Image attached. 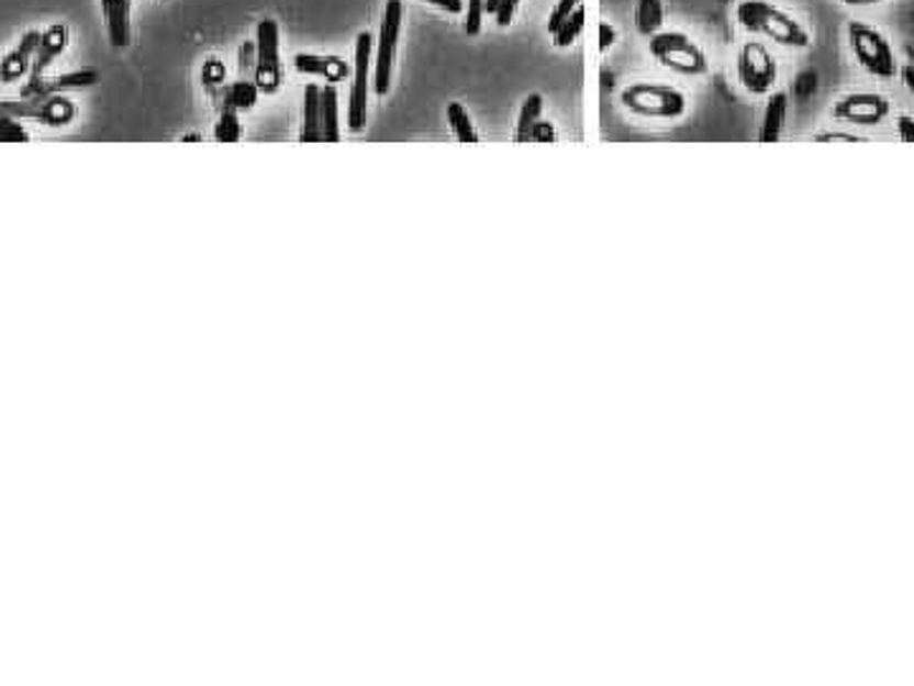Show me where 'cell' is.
Wrapping results in <instances>:
<instances>
[{
  "label": "cell",
  "instance_id": "obj_1",
  "mask_svg": "<svg viewBox=\"0 0 914 686\" xmlns=\"http://www.w3.org/2000/svg\"><path fill=\"white\" fill-rule=\"evenodd\" d=\"M737 21L749 34L765 36L785 48L811 46V31L782 8L772 5L770 0H742L737 5Z\"/></svg>",
  "mask_w": 914,
  "mask_h": 686
},
{
  "label": "cell",
  "instance_id": "obj_2",
  "mask_svg": "<svg viewBox=\"0 0 914 686\" xmlns=\"http://www.w3.org/2000/svg\"><path fill=\"white\" fill-rule=\"evenodd\" d=\"M620 102L638 118L648 120H679L689 110V97L671 85L656 81H635L620 92Z\"/></svg>",
  "mask_w": 914,
  "mask_h": 686
},
{
  "label": "cell",
  "instance_id": "obj_3",
  "mask_svg": "<svg viewBox=\"0 0 914 686\" xmlns=\"http://www.w3.org/2000/svg\"><path fill=\"white\" fill-rule=\"evenodd\" d=\"M650 56L660 67L681 77H704L709 71V56L696 41L681 31H660L648 41Z\"/></svg>",
  "mask_w": 914,
  "mask_h": 686
},
{
  "label": "cell",
  "instance_id": "obj_4",
  "mask_svg": "<svg viewBox=\"0 0 914 686\" xmlns=\"http://www.w3.org/2000/svg\"><path fill=\"white\" fill-rule=\"evenodd\" d=\"M846 36L854 59L859 62V67L867 71V75L877 79H894L896 71H900L894 48L879 29L869 26V23L863 21H851L846 26Z\"/></svg>",
  "mask_w": 914,
  "mask_h": 686
},
{
  "label": "cell",
  "instance_id": "obj_5",
  "mask_svg": "<svg viewBox=\"0 0 914 686\" xmlns=\"http://www.w3.org/2000/svg\"><path fill=\"white\" fill-rule=\"evenodd\" d=\"M737 77L739 85L749 95H770L778 81V59L762 41H745L737 54Z\"/></svg>",
  "mask_w": 914,
  "mask_h": 686
},
{
  "label": "cell",
  "instance_id": "obj_6",
  "mask_svg": "<svg viewBox=\"0 0 914 686\" xmlns=\"http://www.w3.org/2000/svg\"><path fill=\"white\" fill-rule=\"evenodd\" d=\"M257 87L259 92L275 95L280 89V26L265 19L257 26Z\"/></svg>",
  "mask_w": 914,
  "mask_h": 686
},
{
  "label": "cell",
  "instance_id": "obj_7",
  "mask_svg": "<svg viewBox=\"0 0 914 686\" xmlns=\"http://www.w3.org/2000/svg\"><path fill=\"white\" fill-rule=\"evenodd\" d=\"M399 31H402V0H387V11H383L379 34L377 77H374V87H377V95L381 97L387 95L391 87V67H394Z\"/></svg>",
  "mask_w": 914,
  "mask_h": 686
},
{
  "label": "cell",
  "instance_id": "obj_8",
  "mask_svg": "<svg viewBox=\"0 0 914 686\" xmlns=\"http://www.w3.org/2000/svg\"><path fill=\"white\" fill-rule=\"evenodd\" d=\"M889 112H892V104H889L887 97L879 92L844 95L834 104V110H831V114H834L836 120L854 122V125H861V128L881 125V122L889 118Z\"/></svg>",
  "mask_w": 914,
  "mask_h": 686
},
{
  "label": "cell",
  "instance_id": "obj_9",
  "mask_svg": "<svg viewBox=\"0 0 914 686\" xmlns=\"http://www.w3.org/2000/svg\"><path fill=\"white\" fill-rule=\"evenodd\" d=\"M369 34H358L356 38V71L354 87H350V108H348V128L358 133L366 125V104H369V62H371Z\"/></svg>",
  "mask_w": 914,
  "mask_h": 686
},
{
  "label": "cell",
  "instance_id": "obj_10",
  "mask_svg": "<svg viewBox=\"0 0 914 686\" xmlns=\"http://www.w3.org/2000/svg\"><path fill=\"white\" fill-rule=\"evenodd\" d=\"M100 81V71L97 69H81L71 71V75H62L54 79H29V85L21 89V97H36V95H59L67 92V89H85L94 87Z\"/></svg>",
  "mask_w": 914,
  "mask_h": 686
},
{
  "label": "cell",
  "instance_id": "obj_11",
  "mask_svg": "<svg viewBox=\"0 0 914 686\" xmlns=\"http://www.w3.org/2000/svg\"><path fill=\"white\" fill-rule=\"evenodd\" d=\"M41 38H44V34H38V31H29V34L21 38L19 48H15L13 54L5 56L3 67H0V77H3V81L21 79L31 67H34Z\"/></svg>",
  "mask_w": 914,
  "mask_h": 686
},
{
  "label": "cell",
  "instance_id": "obj_12",
  "mask_svg": "<svg viewBox=\"0 0 914 686\" xmlns=\"http://www.w3.org/2000/svg\"><path fill=\"white\" fill-rule=\"evenodd\" d=\"M788 108H790V100L785 92H774L770 100L765 104V112H762V122H760V133H757V141L760 143H778L782 133H785V122H788Z\"/></svg>",
  "mask_w": 914,
  "mask_h": 686
},
{
  "label": "cell",
  "instance_id": "obj_13",
  "mask_svg": "<svg viewBox=\"0 0 914 686\" xmlns=\"http://www.w3.org/2000/svg\"><path fill=\"white\" fill-rule=\"evenodd\" d=\"M67 44H69V29L62 26V23H56V26L44 31V38H41V44H38L34 67H31V79L44 77L48 64H52L56 56L67 48Z\"/></svg>",
  "mask_w": 914,
  "mask_h": 686
},
{
  "label": "cell",
  "instance_id": "obj_14",
  "mask_svg": "<svg viewBox=\"0 0 914 686\" xmlns=\"http://www.w3.org/2000/svg\"><path fill=\"white\" fill-rule=\"evenodd\" d=\"M102 13L108 21V36L114 48L130 44V0H102Z\"/></svg>",
  "mask_w": 914,
  "mask_h": 686
},
{
  "label": "cell",
  "instance_id": "obj_15",
  "mask_svg": "<svg viewBox=\"0 0 914 686\" xmlns=\"http://www.w3.org/2000/svg\"><path fill=\"white\" fill-rule=\"evenodd\" d=\"M296 69L305 75L325 77L328 81H341L348 77V64L341 56H313V54H298Z\"/></svg>",
  "mask_w": 914,
  "mask_h": 686
},
{
  "label": "cell",
  "instance_id": "obj_16",
  "mask_svg": "<svg viewBox=\"0 0 914 686\" xmlns=\"http://www.w3.org/2000/svg\"><path fill=\"white\" fill-rule=\"evenodd\" d=\"M323 141L321 130V89L315 85L305 87V104H303V130H300V143H317Z\"/></svg>",
  "mask_w": 914,
  "mask_h": 686
},
{
  "label": "cell",
  "instance_id": "obj_17",
  "mask_svg": "<svg viewBox=\"0 0 914 686\" xmlns=\"http://www.w3.org/2000/svg\"><path fill=\"white\" fill-rule=\"evenodd\" d=\"M666 21V8L664 0H638L635 3V29H638L640 36L653 38L660 34Z\"/></svg>",
  "mask_w": 914,
  "mask_h": 686
},
{
  "label": "cell",
  "instance_id": "obj_18",
  "mask_svg": "<svg viewBox=\"0 0 914 686\" xmlns=\"http://www.w3.org/2000/svg\"><path fill=\"white\" fill-rule=\"evenodd\" d=\"M321 130L325 143H338V92L333 85L321 89Z\"/></svg>",
  "mask_w": 914,
  "mask_h": 686
},
{
  "label": "cell",
  "instance_id": "obj_19",
  "mask_svg": "<svg viewBox=\"0 0 914 686\" xmlns=\"http://www.w3.org/2000/svg\"><path fill=\"white\" fill-rule=\"evenodd\" d=\"M542 110H544V97L542 95H528L524 100V108L519 112V122H516V135H513V141L516 143H528L532 141V130L542 118Z\"/></svg>",
  "mask_w": 914,
  "mask_h": 686
},
{
  "label": "cell",
  "instance_id": "obj_20",
  "mask_svg": "<svg viewBox=\"0 0 914 686\" xmlns=\"http://www.w3.org/2000/svg\"><path fill=\"white\" fill-rule=\"evenodd\" d=\"M257 95H259V87L257 81H234L232 87L224 89L222 95V110H249L255 108L257 102Z\"/></svg>",
  "mask_w": 914,
  "mask_h": 686
},
{
  "label": "cell",
  "instance_id": "obj_21",
  "mask_svg": "<svg viewBox=\"0 0 914 686\" xmlns=\"http://www.w3.org/2000/svg\"><path fill=\"white\" fill-rule=\"evenodd\" d=\"M447 122H450L453 133L460 143H478L480 141V135H478L476 125H472L468 110H465L460 102H453L450 108H447Z\"/></svg>",
  "mask_w": 914,
  "mask_h": 686
},
{
  "label": "cell",
  "instance_id": "obj_22",
  "mask_svg": "<svg viewBox=\"0 0 914 686\" xmlns=\"http://www.w3.org/2000/svg\"><path fill=\"white\" fill-rule=\"evenodd\" d=\"M75 104L67 97L46 95V108L44 114H41V122H46V125H67L75 118Z\"/></svg>",
  "mask_w": 914,
  "mask_h": 686
},
{
  "label": "cell",
  "instance_id": "obj_23",
  "mask_svg": "<svg viewBox=\"0 0 914 686\" xmlns=\"http://www.w3.org/2000/svg\"><path fill=\"white\" fill-rule=\"evenodd\" d=\"M582 31H584V5H579L577 11L571 13L565 23H561L557 34H554V46H557V48L571 46L579 38V34H582Z\"/></svg>",
  "mask_w": 914,
  "mask_h": 686
},
{
  "label": "cell",
  "instance_id": "obj_24",
  "mask_svg": "<svg viewBox=\"0 0 914 686\" xmlns=\"http://www.w3.org/2000/svg\"><path fill=\"white\" fill-rule=\"evenodd\" d=\"M257 77V41H244L239 46V79L255 81Z\"/></svg>",
  "mask_w": 914,
  "mask_h": 686
},
{
  "label": "cell",
  "instance_id": "obj_25",
  "mask_svg": "<svg viewBox=\"0 0 914 686\" xmlns=\"http://www.w3.org/2000/svg\"><path fill=\"white\" fill-rule=\"evenodd\" d=\"M239 133H242V128H239V118H236V110L224 108L222 120H219V125H216V141L236 143L239 141Z\"/></svg>",
  "mask_w": 914,
  "mask_h": 686
},
{
  "label": "cell",
  "instance_id": "obj_26",
  "mask_svg": "<svg viewBox=\"0 0 914 686\" xmlns=\"http://www.w3.org/2000/svg\"><path fill=\"white\" fill-rule=\"evenodd\" d=\"M483 15H486V0H468V15H465V34L478 36L480 29H483Z\"/></svg>",
  "mask_w": 914,
  "mask_h": 686
},
{
  "label": "cell",
  "instance_id": "obj_27",
  "mask_svg": "<svg viewBox=\"0 0 914 686\" xmlns=\"http://www.w3.org/2000/svg\"><path fill=\"white\" fill-rule=\"evenodd\" d=\"M582 5V0H559L557 5H554V11L549 15V34L554 36L559 31L561 23H565L571 13L577 11V8Z\"/></svg>",
  "mask_w": 914,
  "mask_h": 686
},
{
  "label": "cell",
  "instance_id": "obj_28",
  "mask_svg": "<svg viewBox=\"0 0 914 686\" xmlns=\"http://www.w3.org/2000/svg\"><path fill=\"white\" fill-rule=\"evenodd\" d=\"M224 75H226V69H224V64L222 62H216V59H209L207 64H203V75H201V79H203V85H207L211 92H214V89L222 85L224 81Z\"/></svg>",
  "mask_w": 914,
  "mask_h": 686
},
{
  "label": "cell",
  "instance_id": "obj_29",
  "mask_svg": "<svg viewBox=\"0 0 914 686\" xmlns=\"http://www.w3.org/2000/svg\"><path fill=\"white\" fill-rule=\"evenodd\" d=\"M0 133H3L8 143H29L26 130H23L21 125H15L8 114H3V120H0Z\"/></svg>",
  "mask_w": 914,
  "mask_h": 686
},
{
  "label": "cell",
  "instance_id": "obj_30",
  "mask_svg": "<svg viewBox=\"0 0 914 686\" xmlns=\"http://www.w3.org/2000/svg\"><path fill=\"white\" fill-rule=\"evenodd\" d=\"M894 128H896V137H900L902 143H914V118H912V114H900V118L894 120Z\"/></svg>",
  "mask_w": 914,
  "mask_h": 686
},
{
  "label": "cell",
  "instance_id": "obj_31",
  "mask_svg": "<svg viewBox=\"0 0 914 686\" xmlns=\"http://www.w3.org/2000/svg\"><path fill=\"white\" fill-rule=\"evenodd\" d=\"M516 8H519V0H501V5H498V11H495L498 26H501V29L511 26L513 13H516Z\"/></svg>",
  "mask_w": 914,
  "mask_h": 686
},
{
  "label": "cell",
  "instance_id": "obj_32",
  "mask_svg": "<svg viewBox=\"0 0 914 686\" xmlns=\"http://www.w3.org/2000/svg\"><path fill=\"white\" fill-rule=\"evenodd\" d=\"M532 141L534 143H554V141H557V130H554L551 122L538 120L534 130H532Z\"/></svg>",
  "mask_w": 914,
  "mask_h": 686
},
{
  "label": "cell",
  "instance_id": "obj_33",
  "mask_svg": "<svg viewBox=\"0 0 914 686\" xmlns=\"http://www.w3.org/2000/svg\"><path fill=\"white\" fill-rule=\"evenodd\" d=\"M815 143H831V141H846V143H859V137L854 133H840V130H823V133L813 135Z\"/></svg>",
  "mask_w": 914,
  "mask_h": 686
},
{
  "label": "cell",
  "instance_id": "obj_34",
  "mask_svg": "<svg viewBox=\"0 0 914 686\" xmlns=\"http://www.w3.org/2000/svg\"><path fill=\"white\" fill-rule=\"evenodd\" d=\"M617 41V29L612 23H600V52H608L610 46H615Z\"/></svg>",
  "mask_w": 914,
  "mask_h": 686
},
{
  "label": "cell",
  "instance_id": "obj_35",
  "mask_svg": "<svg viewBox=\"0 0 914 686\" xmlns=\"http://www.w3.org/2000/svg\"><path fill=\"white\" fill-rule=\"evenodd\" d=\"M427 3L437 5L439 11H447V13H462L465 11L462 0H427Z\"/></svg>",
  "mask_w": 914,
  "mask_h": 686
},
{
  "label": "cell",
  "instance_id": "obj_36",
  "mask_svg": "<svg viewBox=\"0 0 914 686\" xmlns=\"http://www.w3.org/2000/svg\"><path fill=\"white\" fill-rule=\"evenodd\" d=\"M902 79H904V87H907V92L914 97V64L902 67Z\"/></svg>",
  "mask_w": 914,
  "mask_h": 686
},
{
  "label": "cell",
  "instance_id": "obj_37",
  "mask_svg": "<svg viewBox=\"0 0 914 686\" xmlns=\"http://www.w3.org/2000/svg\"><path fill=\"white\" fill-rule=\"evenodd\" d=\"M840 3L848 5V8H867V5L881 3V0H840Z\"/></svg>",
  "mask_w": 914,
  "mask_h": 686
},
{
  "label": "cell",
  "instance_id": "obj_38",
  "mask_svg": "<svg viewBox=\"0 0 914 686\" xmlns=\"http://www.w3.org/2000/svg\"><path fill=\"white\" fill-rule=\"evenodd\" d=\"M498 5H501V0H486V15H495Z\"/></svg>",
  "mask_w": 914,
  "mask_h": 686
}]
</instances>
